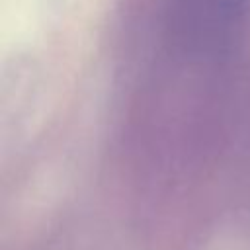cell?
<instances>
[{
  "mask_svg": "<svg viewBox=\"0 0 250 250\" xmlns=\"http://www.w3.org/2000/svg\"><path fill=\"white\" fill-rule=\"evenodd\" d=\"M209 6L221 27H232L244 14L248 0H209Z\"/></svg>",
  "mask_w": 250,
  "mask_h": 250,
  "instance_id": "cell-1",
  "label": "cell"
},
{
  "mask_svg": "<svg viewBox=\"0 0 250 250\" xmlns=\"http://www.w3.org/2000/svg\"><path fill=\"white\" fill-rule=\"evenodd\" d=\"M180 4H182V6H186V4H191V0H180Z\"/></svg>",
  "mask_w": 250,
  "mask_h": 250,
  "instance_id": "cell-2",
  "label": "cell"
}]
</instances>
